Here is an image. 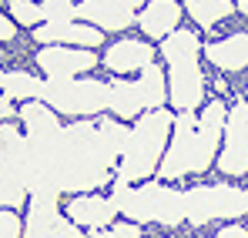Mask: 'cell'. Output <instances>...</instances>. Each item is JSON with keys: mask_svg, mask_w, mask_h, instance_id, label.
I'll list each match as a JSON object with an SVG mask.
<instances>
[{"mask_svg": "<svg viewBox=\"0 0 248 238\" xmlns=\"http://www.w3.org/2000/svg\"><path fill=\"white\" fill-rule=\"evenodd\" d=\"M141 0H81L78 17L97 31H124L138 20Z\"/></svg>", "mask_w": 248, "mask_h": 238, "instance_id": "obj_10", "label": "cell"}, {"mask_svg": "<svg viewBox=\"0 0 248 238\" xmlns=\"http://www.w3.org/2000/svg\"><path fill=\"white\" fill-rule=\"evenodd\" d=\"M114 215H118L114 198H101V195H81L67 205V218L84 232H97V228L114 225Z\"/></svg>", "mask_w": 248, "mask_h": 238, "instance_id": "obj_13", "label": "cell"}, {"mask_svg": "<svg viewBox=\"0 0 248 238\" xmlns=\"http://www.w3.org/2000/svg\"><path fill=\"white\" fill-rule=\"evenodd\" d=\"M151 57H155V50L144 44V40H114L111 47H108V54H104V64L114 71V74H127V71H144L148 64H151Z\"/></svg>", "mask_w": 248, "mask_h": 238, "instance_id": "obj_14", "label": "cell"}, {"mask_svg": "<svg viewBox=\"0 0 248 238\" xmlns=\"http://www.w3.org/2000/svg\"><path fill=\"white\" fill-rule=\"evenodd\" d=\"M134 87H138V94H141L144 111H158V108L165 104V97H168V80H165V71H161L158 64H148V67L141 71V80H134Z\"/></svg>", "mask_w": 248, "mask_h": 238, "instance_id": "obj_17", "label": "cell"}, {"mask_svg": "<svg viewBox=\"0 0 248 238\" xmlns=\"http://www.w3.org/2000/svg\"><path fill=\"white\" fill-rule=\"evenodd\" d=\"M10 111H14V108H10V97H7V94H0V121L10 118Z\"/></svg>", "mask_w": 248, "mask_h": 238, "instance_id": "obj_28", "label": "cell"}, {"mask_svg": "<svg viewBox=\"0 0 248 238\" xmlns=\"http://www.w3.org/2000/svg\"><path fill=\"white\" fill-rule=\"evenodd\" d=\"M225 104L221 101H208L202 118H195V111L178 114L171 124V144L168 155L158 164V175L165 181L185 178V175H202L218 155V141L225 134Z\"/></svg>", "mask_w": 248, "mask_h": 238, "instance_id": "obj_2", "label": "cell"}, {"mask_svg": "<svg viewBox=\"0 0 248 238\" xmlns=\"http://www.w3.org/2000/svg\"><path fill=\"white\" fill-rule=\"evenodd\" d=\"M0 238H20V222L10 208H0Z\"/></svg>", "mask_w": 248, "mask_h": 238, "instance_id": "obj_25", "label": "cell"}, {"mask_svg": "<svg viewBox=\"0 0 248 238\" xmlns=\"http://www.w3.org/2000/svg\"><path fill=\"white\" fill-rule=\"evenodd\" d=\"M24 235L27 238H87V232L57 211V191H31Z\"/></svg>", "mask_w": 248, "mask_h": 238, "instance_id": "obj_8", "label": "cell"}, {"mask_svg": "<svg viewBox=\"0 0 248 238\" xmlns=\"http://www.w3.org/2000/svg\"><path fill=\"white\" fill-rule=\"evenodd\" d=\"M205 57L221 71H242L248 64V34H232L205 47Z\"/></svg>", "mask_w": 248, "mask_h": 238, "instance_id": "obj_16", "label": "cell"}, {"mask_svg": "<svg viewBox=\"0 0 248 238\" xmlns=\"http://www.w3.org/2000/svg\"><path fill=\"white\" fill-rule=\"evenodd\" d=\"M108 108L118 114V118H141L144 114V104H141V94L134 87V80H114L111 84V101Z\"/></svg>", "mask_w": 248, "mask_h": 238, "instance_id": "obj_19", "label": "cell"}, {"mask_svg": "<svg viewBox=\"0 0 248 238\" xmlns=\"http://www.w3.org/2000/svg\"><path fill=\"white\" fill-rule=\"evenodd\" d=\"M10 14L24 27H41L44 24V10H41V3H34V0H10Z\"/></svg>", "mask_w": 248, "mask_h": 238, "instance_id": "obj_22", "label": "cell"}, {"mask_svg": "<svg viewBox=\"0 0 248 238\" xmlns=\"http://www.w3.org/2000/svg\"><path fill=\"white\" fill-rule=\"evenodd\" d=\"M245 211V191L235 185H202L185 191V222H191L195 228L215 218H238Z\"/></svg>", "mask_w": 248, "mask_h": 238, "instance_id": "obj_7", "label": "cell"}, {"mask_svg": "<svg viewBox=\"0 0 248 238\" xmlns=\"http://www.w3.org/2000/svg\"><path fill=\"white\" fill-rule=\"evenodd\" d=\"M27 201V188H20L14 178H7L3 171H0V208H20Z\"/></svg>", "mask_w": 248, "mask_h": 238, "instance_id": "obj_23", "label": "cell"}, {"mask_svg": "<svg viewBox=\"0 0 248 238\" xmlns=\"http://www.w3.org/2000/svg\"><path fill=\"white\" fill-rule=\"evenodd\" d=\"M0 91L7 97H20V101H41L44 80H37L27 71H0Z\"/></svg>", "mask_w": 248, "mask_h": 238, "instance_id": "obj_18", "label": "cell"}, {"mask_svg": "<svg viewBox=\"0 0 248 238\" xmlns=\"http://www.w3.org/2000/svg\"><path fill=\"white\" fill-rule=\"evenodd\" d=\"M178 20H181V7L174 0H148V7L138 17L141 31L155 40H165L168 34H174L178 31Z\"/></svg>", "mask_w": 248, "mask_h": 238, "instance_id": "obj_15", "label": "cell"}, {"mask_svg": "<svg viewBox=\"0 0 248 238\" xmlns=\"http://www.w3.org/2000/svg\"><path fill=\"white\" fill-rule=\"evenodd\" d=\"M218 168L232 178L248 175V101L228 108V118H225V148H221V158Z\"/></svg>", "mask_w": 248, "mask_h": 238, "instance_id": "obj_9", "label": "cell"}, {"mask_svg": "<svg viewBox=\"0 0 248 238\" xmlns=\"http://www.w3.org/2000/svg\"><path fill=\"white\" fill-rule=\"evenodd\" d=\"M185 7H188V14L195 17L198 27H215L218 20H225L235 10L232 0H188Z\"/></svg>", "mask_w": 248, "mask_h": 238, "instance_id": "obj_20", "label": "cell"}, {"mask_svg": "<svg viewBox=\"0 0 248 238\" xmlns=\"http://www.w3.org/2000/svg\"><path fill=\"white\" fill-rule=\"evenodd\" d=\"M238 10H242V14L248 17V0H238Z\"/></svg>", "mask_w": 248, "mask_h": 238, "instance_id": "obj_29", "label": "cell"}, {"mask_svg": "<svg viewBox=\"0 0 248 238\" xmlns=\"http://www.w3.org/2000/svg\"><path fill=\"white\" fill-rule=\"evenodd\" d=\"M114 205L118 211L127 215L134 225L141 222H155V225H165L174 228L185 222V191H174L165 185H141V188H131L127 181L114 178Z\"/></svg>", "mask_w": 248, "mask_h": 238, "instance_id": "obj_5", "label": "cell"}, {"mask_svg": "<svg viewBox=\"0 0 248 238\" xmlns=\"http://www.w3.org/2000/svg\"><path fill=\"white\" fill-rule=\"evenodd\" d=\"M41 101L54 114H71L87 118L108 108L111 101V84L104 80H74V78H47L41 91Z\"/></svg>", "mask_w": 248, "mask_h": 238, "instance_id": "obj_6", "label": "cell"}, {"mask_svg": "<svg viewBox=\"0 0 248 238\" xmlns=\"http://www.w3.org/2000/svg\"><path fill=\"white\" fill-rule=\"evenodd\" d=\"M87 238H141V228L134 222H114L108 228H97V232H87Z\"/></svg>", "mask_w": 248, "mask_h": 238, "instance_id": "obj_24", "label": "cell"}, {"mask_svg": "<svg viewBox=\"0 0 248 238\" xmlns=\"http://www.w3.org/2000/svg\"><path fill=\"white\" fill-rule=\"evenodd\" d=\"M114 158L118 155L101 141L97 124L78 121L67 127L57 124L50 131L20 134L0 158V171L27 191L61 195L108 185Z\"/></svg>", "mask_w": 248, "mask_h": 238, "instance_id": "obj_1", "label": "cell"}, {"mask_svg": "<svg viewBox=\"0 0 248 238\" xmlns=\"http://www.w3.org/2000/svg\"><path fill=\"white\" fill-rule=\"evenodd\" d=\"M174 118L165 108L158 111H144L138 124L131 127V138L121 151L118 161V181H144L158 171V164L165 158V144H168V131H171Z\"/></svg>", "mask_w": 248, "mask_h": 238, "instance_id": "obj_4", "label": "cell"}, {"mask_svg": "<svg viewBox=\"0 0 248 238\" xmlns=\"http://www.w3.org/2000/svg\"><path fill=\"white\" fill-rule=\"evenodd\" d=\"M97 131H101V141L121 158V151H124V144H127V138H131V127H124V124H118L114 118H108V121H97Z\"/></svg>", "mask_w": 248, "mask_h": 238, "instance_id": "obj_21", "label": "cell"}, {"mask_svg": "<svg viewBox=\"0 0 248 238\" xmlns=\"http://www.w3.org/2000/svg\"><path fill=\"white\" fill-rule=\"evenodd\" d=\"M17 34V27H14V20H7L3 14H0V40H10Z\"/></svg>", "mask_w": 248, "mask_h": 238, "instance_id": "obj_27", "label": "cell"}, {"mask_svg": "<svg viewBox=\"0 0 248 238\" xmlns=\"http://www.w3.org/2000/svg\"><path fill=\"white\" fill-rule=\"evenodd\" d=\"M245 205H248V191H245Z\"/></svg>", "mask_w": 248, "mask_h": 238, "instance_id": "obj_31", "label": "cell"}, {"mask_svg": "<svg viewBox=\"0 0 248 238\" xmlns=\"http://www.w3.org/2000/svg\"><path fill=\"white\" fill-rule=\"evenodd\" d=\"M215 238H248V232L242 228V225H225V228H221Z\"/></svg>", "mask_w": 248, "mask_h": 238, "instance_id": "obj_26", "label": "cell"}, {"mask_svg": "<svg viewBox=\"0 0 248 238\" xmlns=\"http://www.w3.org/2000/svg\"><path fill=\"white\" fill-rule=\"evenodd\" d=\"M37 64L47 78H78L84 71H91L97 64V57L87 47H61V44H47L37 50Z\"/></svg>", "mask_w": 248, "mask_h": 238, "instance_id": "obj_11", "label": "cell"}, {"mask_svg": "<svg viewBox=\"0 0 248 238\" xmlns=\"http://www.w3.org/2000/svg\"><path fill=\"white\" fill-rule=\"evenodd\" d=\"M161 54L168 61V97H171V108H178V114L185 111H195L205 97V78H202V67H198V54H202V40L195 31H174L161 40Z\"/></svg>", "mask_w": 248, "mask_h": 238, "instance_id": "obj_3", "label": "cell"}, {"mask_svg": "<svg viewBox=\"0 0 248 238\" xmlns=\"http://www.w3.org/2000/svg\"><path fill=\"white\" fill-rule=\"evenodd\" d=\"M34 37L41 40L44 47L47 44H61V47H97L104 34L97 31V27H91V24H74V20H57V24H41V27H34Z\"/></svg>", "mask_w": 248, "mask_h": 238, "instance_id": "obj_12", "label": "cell"}, {"mask_svg": "<svg viewBox=\"0 0 248 238\" xmlns=\"http://www.w3.org/2000/svg\"><path fill=\"white\" fill-rule=\"evenodd\" d=\"M67 3H81V0H67Z\"/></svg>", "mask_w": 248, "mask_h": 238, "instance_id": "obj_30", "label": "cell"}]
</instances>
